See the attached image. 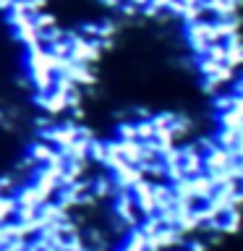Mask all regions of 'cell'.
<instances>
[]
</instances>
